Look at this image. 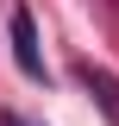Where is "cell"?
Instances as JSON below:
<instances>
[{
	"instance_id": "cell-1",
	"label": "cell",
	"mask_w": 119,
	"mask_h": 126,
	"mask_svg": "<svg viewBox=\"0 0 119 126\" xmlns=\"http://www.w3.org/2000/svg\"><path fill=\"white\" fill-rule=\"evenodd\" d=\"M6 38H13V63H19V76H25V82H50L44 50H38V25H31L25 6H13V13H6Z\"/></svg>"
},
{
	"instance_id": "cell-2",
	"label": "cell",
	"mask_w": 119,
	"mask_h": 126,
	"mask_svg": "<svg viewBox=\"0 0 119 126\" xmlns=\"http://www.w3.org/2000/svg\"><path fill=\"white\" fill-rule=\"evenodd\" d=\"M75 82H82V88L94 94V107L119 126V76H113V69H100V63H88V57H82V63H75Z\"/></svg>"
},
{
	"instance_id": "cell-3",
	"label": "cell",
	"mask_w": 119,
	"mask_h": 126,
	"mask_svg": "<svg viewBox=\"0 0 119 126\" xmlns=\"http://www.w3.org/2000/svg\"><path fill=\"white\" fill-rule=\"evenodd\" d=\"M0 126H25V120H19V113H6V120H0Z\"/></svg>"
},
{
	"instance_id": "cell-4",
	"label": "cell",
	"mask_w": 119,
	"mask_h": 126,
	"mask_svg": "<svg viewBox=\"0 0 119 126\" xmlns=\"http://www.w3.org/2000/svg\"><path fill=\"white\" fill-rule=\"evenodd\" d=\"M113 6H119V0H113Z\"/></svg>"
}]
</instances>
